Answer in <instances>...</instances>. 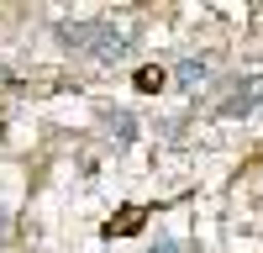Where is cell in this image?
I'll list each match as a JSON object with an SVG mask.
<instances>
[{
    "instance_id": "obj_5",
    "label": "cell",
    "mask_w": 263,
    "mask_h": 253,
    "mask_svg": "<svg viewBox=\"0 0 263 253\" xmlns=\"http://www.w3.org/2000/svg\"><path fill=\"white\" fill-rule=\"evenodd\" d=\"M100 121H105V132H116L121 142H132V137H137V121H132L126 111H105Z\"/></svg>"
},
{
    "instance_id": "obj_2",
    "label": "cell",
    "mask_w": 263,
    "mask_h": 253,
    "mask_svg": "<svg viewBox=\"0 0 263 253\" xmlns=\"http://www.w3.org/2000/svg\"><path fill=\"white\" fill-rule=\"evenodd\" d=\"M126 53H132V32H116V27H105V21H100V32H95V42H90V58L116 63V58H126Z\"/></svg>"
},
{
    "instance_id": "obj_6",
    "label": "cell",
    "mask_w": 263,
    "mask_h": 253,
    "mask_svg": "<svg viewBox=\"0 0 263 253\" xmlns=\"http://www.w3.org/2000/svg\"><path fill=\"white\" fill-rule=\"evenodd\" d=\"M163 79H168L163 69H158V74H137V84H142V90H158V84H163Z\"/></svg>"
},
{
    "instance_id": "obj_3",
    "label": "cell",
    "mask_w": 263,
    "mask_h": 253,
    "mask_svg": "<svg viewBox=\"0 0 263 253\" xmlns=\"http://www.w3.org/2000/svg\"><path fill=\"white\" fill-rule=\"evenodd\" d=\"M95 32H100V21H58V27H53V37H58L69 53H90Z\"/></svg>"
},
{
    "instance_id": "obj_7",
    "label": "cell",
    "mask_w": 263,
    "mask_h": 253,
    "mask_svg": "<svg viewBox=\"0 0 263 253\" xmlns=\"http://www.w3.org/2000/svg\"><path fill=\"white\" fill-rule=\"evenodd\" d=\"M153 253H184L179 243H158V248H153Z\"/></svg>"
},
{
    "instance_id": "obj_1",
    "label": "cell",
    "mask_w": 263,
    "mask_h": 253,
    "mask_svg": "<svg viewBox=\"0 0 263 253\" xmlns=\"http://www.w3.org/2000/svg\"><path fill=\"white\" fill-rule=\"evenodd\" d=\"M263 105V74H253L248 84H237V90L221 100V116H253Z\"/></svg>"
},
{
    "instance_id": "obj_4",
    "label": "cell",
    "mask_w": 263,
    "mask_h": 253,
    "mask_svg": "<svg viewBox=\"0 0 263 253\" xmlns=\"http://www.w3.org/2000/svg\"><path fill=\"white\" fill-rule=\"evenodd\" d=\"M174 79H179L184 90L205 84V79H211V58H179V63H174Z\"/></svg>"
}]
</instances>
